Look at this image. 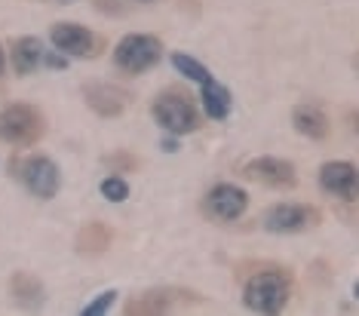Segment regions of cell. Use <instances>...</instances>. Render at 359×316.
<instances>
[{
  "instance_id": "7",
  "label": "cell",
  "mask_w": 359,
  "mask_h": 316,
  "mask_svg": "<svg viewBox=\"0 0 359 316\" xmlns=\"http://www.w3.org/2000/svg\"><path fill=\"white\" fill-rule=\"evenodd\" d=\"M13 172L19 175V181L34 193L37 200H53L62 188L59 166L50 157H28L25 163H13Z\"/></svg>"
},
{
  "instance_id": "3",
  "label": "cell",
  "mask_w": 359,
  "mask_h": 316,
  "mask_svg": "<svg viewBox=\"0 0 359 316\" xmlns=\"http://www.w3.org/2000/svg\"><path fill=\"white\" fill-rule=\"evenodd\" d=\"M43 114L34 104H10L6 111H0V139L15 148H28L43 139Z\"/></svg>"
},
{
  "instance_id": "16",
  "label": "cell",
  "mask_w": 359,
  "mask_h": 316,
  "mask_svg": "<svg viewBox=\"0 0 359 316\" xmlns=\"http://www.w3.org/2000/svg\"><path fill=\"white\" fill-rule=\"evenodd\" d=\"M10 291H13L15 304H22V307H34L37 310V307L43 304V282H40L34 273H25V270L13 273Z\"/></svg>"
},
{
  "instance_id": "17",
  "label": "cell",
  "mask_w": 359,
  "mask_h": 316,
  "mask_svg": "<svg viewBox=\"0 0 359 316\" xmlns=\"http://www.w3.org/2000/svg\"><path fill=\"white\" fill-rule=\"evenodd\" d=\"M43 62V46L37 37H19L13 40V68L15 74H31Z\"/></svg>"
},
{
  "instance_id": "1",
  "label": "cell",
  "mask_w": 359,
  "mask_h": 316,
  "mask_svg": "<svg viewBox=\"0 0 359 316\" xmlns=\"http://www.w3.org/2000/svg\"><path fill=\"white\" fill-rule=\"evenodd\" d=\"M292 295V277L283 267H264L261 273H252L246 289H243V301L255 313H280L289 304Z\"/></svg>"
},
{
  "instance_id": "25",
  "label": "cell",
  "mask_w": 359,
  "mask_h": 316,
  "mask_svg": "<svg viewBox=\"0 0 359 316\" xmlns=\"http://www.w3.org/2000/svg\"><path fill=\"white\" fill-rule=\"evenodd\" d=\"M62 4H68V0H62Z\"/></svg>"
},
{
  "instance_id": "22",
  "label": "cell",
  "mask_w": 359,
  "mask_h": 316,
  "mask_svg": "<svg viewBox=\"0 0 359 316\" xmlns=\"http://www.w3.org/2000/svg\"><path fill=\"white\" fill-rule=\"evenodd\" d=\"M43 62H46V68H53V71H65L68 68V59H62V55H43Z\"/></svg>"
},
{
  "instance_id": "6",
  "label": "cell",
  "mask_w": 359,
  "mask_h": 316,
  "mask_svg": "<svg viewBox=\"0 0 359 316\" xmlns=\"http://www.w3.org/2000/svg\"><path fill=\"white\" fill-rule=\"evenodd\" d=\"M320 221H323L320 209L304 206V202H280V206H271L261 215V224L271 233H304L316 228Z\"/></svg>"
},
{
  "instance_id": "14",
  "label": "cell",
  "mask_w": 359,
  "mask_h": 316,
  "mask_svg": "<svg viewBox=\"0 0 359 316\" xmlns=\"http://www.w3.org/2000/svg\"><path fill=\"white\" fill-rule=\"evenodd\" d=\"M114 242V231L102 221H86L77 233V252L83 258H95V255H104Z\"/></svg>"
},
{
  "instance_id": "20",
  "label": "cell",
  "mask_w": 359,
  "mask_h": 316,
  "mask_svg": "<svg viewBox=\"0 0 359 316\" xmlns=\"http://www.w3.org/2000/svg\"><path fill=\"white\" fill-rule=\"evenodd\" d=\"M102 197L111 200V202H123V200L129 197V184H126L120 175L104 178V181H102Z\"/></svg>"
},
{
  "instance_id": "11",
  "label": "cell",
  "mask_w": 359,
  "mask_h": 316,
  "mask_svg": "<svg viewBox=\"0 0 359 316\" xmlns=\"http://www.w3.org/2000/svg\"><path fill=\"white\" fill-rule=\"evenodd\" d=\"M356 181H359V175H356V166L353 163H325L320 169V184H323V191H329L334 193V197H341V200H347V202H353L356 200Z\"/></svg>"
},
{
  "instance_id": "21",
  "label": "cell",
  "mask_w": 359,
  "mask_h": 316,
  "mask_svg": "<svg viewBox=\"0 0 359 316\" xmlns=\"http://www.w3.org/2000/svg\"><path fill=\"white\" fill-rule=\"evenodd\" d=\"M117 301V289H108V291H102L99 298H95L93 304H86L83 307V316H102V313H108V307Z\"/></svg>"
},
{
  "instance_id": "10",
  "label": "cell",
  "mask_w": 359,
  "mask_h": 316,
  "mask_svg": "<svg viewBox=\"0 0 359 316\" xmlns=\"http://www.w3.org/2000/svg\"><path fill=\"white\" fill-rule=\"evenodd\" d=\"M53 46L68 55H80V59H93L102 50V37H95L89 28L83 25H71V22H62V25L53 28Z\"/></svg>"
},
{
  "instance_id": "23",
  "label": "cell",
  "mask_w": 359,
  "mask_h": 316,
  "mask_svg": "<svg viewBox=\"0 0 359 316\" xmlns=\"http://www.w3.org/2000/svg\"><path fill=\"white\" fill-rule=\"evenodd\" d=\"M160 144H163V151H178V142L175 139H163Z\"/></svg>"
},
{
  "instance_id": "5",
  "label": "cell",
  "mask_w": 359,
  "mask_h": 316,
  "mask_svg": "<svg viewBox=\"0 0 359 316\" xmlns=\"http://www.w3.org/2000/svg\"><path fill=\"white\" fill-rule=\"evenodd\" d=\"M200 301H203V295L194 289H151L144 295L133 298L123 310L129 316H160V313L175 310V307H194Z\"/></svg>"
},
{
  "instance_id": "24",
  "label": "cell",
  "mask_w": 359,
  "mask_h": 316,
  "mask_svg": "<svg viewBox=\"0 0 359 316\" xmlns=\"http://www.w3.org/2000/svg\"><path fill=\"white\" fill-rule=\"evenodd\" d=\"M0 71H4V50H0Z\"/></svg>"
},
{
  "instance_id": "13",
  "label": "cell",
  "mask_w": 359,
  "mask_h": 316,
  "mask_svg": "<svg viewBox=\"0 0 359 316\" xmlns=\"http://www.w3.org/2000/svg\"><path fill=\"white\" fill-rule=\"evenodd\" d=\"M292 123L307 139H316V142L329 139V114H325L320 104H298L292 111Z\"/></svg>"
},
{
  "instance_id": "18",
  "label": "cell",
  "mask_w": 359,
  "mask_h": 316,
  "mask_svg": "<svg viewBox=\"0 0 359 316\" xmlns=\"http://www.w3.org/2000/svg\"><path fill=\"white\" fill-rule=\"evenodd\" d=\"M172 68H178L184 77H191V80H197V83H209L212 74H209V68L206 64H200L197 59H191V55H184V53H172Z\"/></svg>"
},
{
  "instance_id": "9",
  "label": "cell",
  "mask_w": 359,
  "mask_h": 316,
  "mask_svg": "<svg viewBox=\"0 0 359 316\" xmlns=\"http://www.w3.org/2000/svg\"><path fill=\"white\" fill-rule=\"evenodd\" d=\"M246 206H249L246 191L236 188V184H215L203 200V212L215 218V221H236L246 212Z\"/></svg>"
},
{
  "instance_id": "2",
  "label": "cell",
  "mask_w": 359,
  "mask_h": 316,
  "mask_svg": "<svg viewBox=\"0 0 359 316\" xmlns=\"http://www.w3.org/2000/svg\"><path fill=\"white\" fill-rule=\"evenodd\" d=\"M154 120L172 135H191L200 129V114L194 95L182 86H169L154 99Z\"/></svg>"
},
{
  "instance_id": "8",
  "label": "cell",
  "mask_w": 359,
  "mask_h": 316,
  "mask_svg": "<svg viewBox=\"0 0 359 316\" xmlns=\"http://www.w3.org/2000/svg\"><path fill=\"white\" fill-rule=\"evenodd\" d=\"M246 178L252 181L264 184V188H273V191H292L298 188V172L289 160H280V157H258L246 163Z\"/></svg>"
},
{
  "instance_id": "19",
  "label": "cell",
  "mask_w": 359,
  "mask_h": 316,
  "mask_svg": "<svg viewBox=\"0 0 359 316\" xmlns=\"http://www.w3.org/2000/svg\"><path fill=\"white\" fill-rule=\"evenodd\" d=\"M104 166H111L114 175H129L142 166V160H138L133 151H117V153H108V157H104Z\"/></svg>"
},
{
  "instance_id": "12",
  "label": "cell",
  "mask_w": 359,
  "mask_h": 316,
  "mask_svg": "<svg viewBox=\"0 0 359 316\" xmlns=\"http://www.w3.org/2000/svg\"><path fill=\"white\" fill-rule=\"evenodd\" d=\"M83 99L99 117H120L126 108V95L117 86H108V83H86Z\"/></svg>"
},
{
  "instance_id": "4",
  "label": "cell",
  "mask_w": 359,
  "mask_h": 316,
  "mask_svg": "<svg viewBox=\"0 0 359 316\" xmlns=\"http://www.w3.org/2000/svg\"><path fill=\"white\" fill-rule=\"evenodd\" d=\"M163 55V43L151 34H129L117 43L114 50V62H117L120 71L126 74H142V71L154 68Z\"/></svg>"
},
{
  "instance_id": "15",
  "label": "cell",
  "mask_w": 359,
  "mask_h": 316,
  "mask_svg": "<svg viewBox=\"0 0 359 316\" xmlns=\"http://www.w3.org/2000/svg\"><path fill=\"white\" fill-rule=\"evenodd\" d=\"M200 102H203V108H206V117H212V120H224L227 114H231L233 95H231V89L222 86L215 77H212L209 83H203Z\"/></svg>"
}]
</instances>
